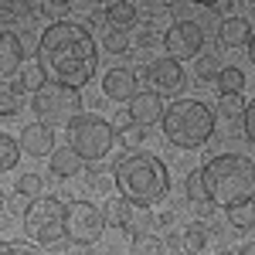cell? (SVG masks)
Here are the masks:
<instances>
[{
    "label": "cell",
    "instance_id": "cell-7",
    "mask_svg": "<svg viewBox=\"0 0 255 255\" xmlns=\"http://www.w3.org/2000/svg\"><path fill=\"white\" fill-rule=\"evenodd\" d=\"M31 109H34V116L38 123L44 126H72L75 119L82 116V96L79 89H65V85H44L38 96L31 99Z\"/></svg>",
    "mask_w": 255,
    "mask_h": 255
},
{
    "label": "cell",
    "instance_id": "cell-16",
    "mask_svg": "<svg viewBox=\"0 0 255 255\" xmlns=\"http://www.w3.org/2000/svg\"><path fill=\"white\" fill-rule=\"evenodd\" d=\"M102 215H106V225H113V228H133V221H136V204L133 201H126L123 194L109 197L106 204H102Z\"/></svg>",
    "mask_w": 255,
    "mask_h": 255
},
{
    "label": "cell",
    "instance_id": "cell-31",
    "mask_svg": "<svg viewBox=\"0 0 255 255\" xmlns=\"http://www.w3.org/2000/svg\"><path fill=\"white\" fill-rule=\"evenodd\" d=\"M225 72V65L215 58V55H204V58H197V79L201 82H218V75Z\"/></svg>",
    "mask_w": 255,
    "mask_h": 255
},
{
    "label": "cell",
    "instance_id": "cell-30",
    "mask_svg": "<svg viewBox=\"0 0 255 255\" xmlns=\"http://www.w3.org/2000/svg\"><path fill=\"white\" fill-rule=\"evenodd\" d=\"M20 82H24V89H27V92H34V96L48 85L44 72L38 68V61H34V65H27V68H20Z\"/></svg>",
    "mask_w": 255,
    "mask_h": 255
},
{
    "label": "cell",
    "instance_id": "cell-27",
    "mask_svg": "<svg viewBox=\"0 0 255 255\" xmlns=\"http://www.w3.org/2000/svg\"><path fill=\"white\" fill-rule=\"evenodd\" d=\"M20 160V143H14V136H0V167L3 170H14V163Z\"/></svg>",
    "mask_w": 255,
    "mask_h": 255
},
{
    "label": "cell",
    "instance_id": "cell-25",
    "mask_svg": "<svg viewBox=\"0 0 255 255\" xmlns=\"http://www.w3.org/2000/svg\"><path fill=\"white\" fill-rule=\"evenodd\" d=\"M228 221H232V228H238V232H249V228H255V201L232 208V211H228Z\"/></svg>",
    "mask_w": 255,
    "mask_h": 255
},
{
    "label": "cell",
    "instance_id": "cell-3",
    "mask_svg": "<svg viewBox=\"0 0 255 255\" xmlns=\"http://www.w3.org/2000/svg\"><path fill=\"white\" fill-rule=\"evenodd\" d=\"M208 197L218 208H238L255 201V160L245 153H218L201 167Z\"/></svg>",
    "mask_w": 255,
    "mask_h": 255
},
{
    "label": "cell",
    "instance_id": "cell-22",
    "mask_svg": "<svg viewBox=\"0 0 255 255\" xmlns=\"http://www.w3.org/2000/svg\"><path fill=\"white\" fill-rule=\"evenodd\" d=\"M24 92H27V89H24V82H20V79H3V89H0V113H3V116L17 113L20 96H24Z\"/></svg>",
    "mask_w": 255,
    "mask_h": 255
},
{
    "label": "cell",
    "instance_id": "cell-39",
    "mask_svg": "<svg viewBox=\"0 0 255 255\" xmlns=\"http://www.w3.org/2000/svg\"><path fill=\"white\" fill-rule=\"evenodd\" d=\"M218 255H228V252H218Z\"/></svg>",
    "mask_w": 255,
    "mask_h": 255
},
{
    "label": "cell",
    "instance_id": "cell-29",
    "mask_svg": "<svg viewBox=\"0 0 255 255\" xmlns=\"http://www.w3.org/2000/svg\"><path fill=\"white\" fill-rule=\"evenodd\" d=\"M116 123H119V126H116V139L123 143V146H139V143H143V133H146V129L133 126L129 119H126V123H123V119H116Z\"/></svg>",
    "mask_w": 255,
    "mask_h": 255
},
{
    "label": "cell",
    "instance_id": "cell-26",
    "mask_svg": "<svg viewBox=\"0 0 255 255\" xmlns=\"http://www.w3.org/2000/svg\"><path fill=\"white\" fill-rule=\"evenodd\" d=\"M218 113H221V116H228V119H245V113H249V102H245V99L242 96H221L218 99Z\"/></svg>",
    "mask_w": 255,
    "mask_h": 255
},
{
    "label": "cell",
    "instance_id": "cell-12",
    "mask_svg": "<svg viewBox=\"0 0 255 255\" xmlns=\"http://www.w3.org/2000/svg\"><path fill=\"white\" fill-rule=\"evenodd\" d=\"M163 116H167L163 99L153 96V92H139V96L126 106V119H129L133 126H139V129H150V126L163 123Z\"/></svg>",
    "mask_w": 255,
    "mask_h": 255
},
{
    "label": "cell",
    "instance_id": "cell-23",
    "mask_svg": "<svg viewBox=\"0 0 255 255\" xmlns=\"http://www.w3.org/2000/svg\"><path fill=\"white\" fill-rule=\"evenodd\" d=\"M242 89H245V72L235 65H225V72L218 75V92L221 96H242Z\"/></svg>",
    "mask_w": 255,
    "mask_h": 255
},
{
    "label": "cell",
    "instance_id": "cell-24",
    "mask_svg": "<svg viewBox=\"0 0 255 255\" xmlns=\"http://www.w3.org/2000/svg\"><path fill=\"white\" fill-rule=\"evenodd\" d=\"M85 184H89L96 194H106V191L116 187V174L106 170V167H99V163H92V167H85Z\"/></svg>",
    "mask_w": 255,
    "mask_h": 255
},
{
    "label": "cell",
    "instance_id": "cell-4",
    "mask_svg": "<svg viewBox=\"0 0 255 255\" xmlns=\"http://www.w3.org/2000/svg\"><path fill=\"white\" fill-rule=\"evenodd\" d=\"M160 126L177 150H197L215 133V109L197 99H177L167 106V116Z\"/></svg>",
    "mask_w": 255,
    "mask_h": 255
},
{
    "label": "cell",
    "instance_id": "cell-10",
    "mask_svg": "<svg viewBox=\"0 0 255 255\" xmlns=\"http://www.w3.org/2000/svg\"><path fill=\"white\" fill-rule=\"evenodd\" d=\"M163 48L167 55L177 61H187V58H197L201 48H204V27L197 20H174L163 34Z\"/></svg>",
    "mask_w": 255,
    "mask_h": 255
},
{
    "label": "cell",
    "instance_id": "cell-9",
    "mask_svg": "<svg viewBox=\"0 0 255 255\" xmlns=\"http://www.w3.org/2000/svg\"><path fill=\"white\" fill-rule=\"evenodd\" d=\"M143 82H146V92L153 96H180L184 92V65L170 55L153 58L150 65H143Z\"/></svg>",
    "mask_w": 255,
    "mask_h": 255
},
{
    "label": "cell",
    "instance_id": "cell-2",
    "mask_svg": "<svg viewBox=\"0 0 255 255\" xmlns=\"http://www.w3.org/2000/svg\"><path fill=\"white\" fill-rule=\"evenodd\" d=\"M116 174V191L126 201H133L136 208H150L167 197L170 191V174H167V163L153 153H123L113 167Z\"/></svg>",
    "mask_w": 255,
    "mask_h": 255
},
{
    "label": "cell",
    "instance_id": "cell-36",
    "mask_svg": "<svg viewBox=\"0 0 255 255\" xmlns=\"http://www.w3.org/2000/svg\"><path fill=\"white\" fill-rule=\"evenodd\" d=\"M157 225H163V228H167V225H174V211H160V215H157Z\"/></svg>",
    "mask_w": 255,
    "mask_h": 255
},
{
    "label": "cell",
    "instance_id": "cell-6",
    "mask_svg": "<svg viewBox=\"0 0 255 255\" xmlns=\"http://www.w3.org/2000/svg\"><path fill=\"white\" fill-rule=\"evenodd\" d=\"M24 232L38 245H58L68 235V204L58 197H38L24 211Z\"/></svg>",
    "mask_w": 255,
    "mask_h": 255
},
{
    "label": "cell",
    "instance_id": "cell-13",
    "mask_svg": "<svg viewBox=\"0 0 255 255\" xmlns=\"http://www.w3.org/2000/svg\"><path fill=\"white\" fill-rule=\"evenodd\" d=\"M208 242H211V228L204 221H191V225H184L180 232L170 235V245H174L177 255H201Z\"/></svg>",
    "mask_w": 255,
    "mask_h": 255
},
{
    "label": "cell",
    "instance_id": "cell-28",
    "mask_svg": "<svg viewBox=\"0 0 255 255\" xmlns=\"http://www.w3.org/2000/svg\"><path fill=\"white\" fill-rule=\"evenodd\" d=\"M102 48H106V51H113V55H126V51H133V38H129V34H123V31H106Z\"/></svg>",
    "mask_w": 255,
    "mask_h": 255
},
{
    "label": "cell",
    "instance_id": "cell-5",
    "mask_svg": "<svg viewBox=\"0 0 255 255\" xmlns=\"http://www.w3.org/2000/svg\"><path fill=\"white\" fill-rule=\"evenodd\" d=\"M113 139H116V129L109 126V119H102L99 113H82V116L68 126V146H72L89 167L109 157Z\"/></svg>",
    "mask_w": 255,
    "mask_h": 255
},
{
    "label": "cell",
    "instance_id": "cell-18",
    "mask_svg": "<svg viewBox=\"0 0 255 255\" xmlns=\"http://www.w3.org/2000/svg\"><path fill=\"white\" fill-rule=\"evenodd\" d=\"M106 24H109V31H123V34H129V31L139 24L136 3H123V0L109 3V7H106Z\"/></svg>",
    "mask_w": 255,
    "mask_h": 255
},
{
    "label": "cell",
    "instance_id": "cell-20",
    "mask_svg": "<svg viewBox=\"0 0 255 255\" xmlns=\"http://www.w3.org/2000/svg\"><path fill=\"white\" fill-rule=\"evenodd\" d=\"M82 163H85V160H82L72 146H61V150L51 153V174L55 177H75L82 170Z\"/></svg>",
    "mask_w": 255,
    "mask_h": 255
},
{
    "label": "cell",
    "instance_id": "cell-34",
    "mask_svg": "<svg viewBox=\"0 0 255 255\" xmlns=\"http://www.w3.org/2000/svg\"><path fill=\"white\" fill-rule=\"evenodd\" d=\"M242 129H245V136L255 143V99L249 102V113H245V119H242Z\"/></svg>",
    "mask_w": 255,
    "mask_h": 255
},
{
    "label": "cell",
    "instance_id": "cell-8",
    "mask_svg": "<svg viewBox=\"0 0 255 255\" xmlns=\"http://www.w3.org/2000/svg\"><path fill=\"white\" fill-rule=\"evenodd\" d=\"M106 232V215L92 201H72L68 204V242L96 245Z\"/></svg>",
    "mask_w": 255,
    "mask_h": 255
},
{
    "label": "cell",
    "instance_id": "cell-38",
    "mask_svg": "<svg viewBox=\"0 0 255 255\" xmlns=\"http://www.w3.org/2000/svg\"><path fill=\"white\" fill-rule=\"evenodd\" d=\"M249 58H252V65H255V34H252V44H249Z\"/></svg>",
    "mask_w": 255,
    "mask_h": 255
},
{
    "label": "cell",
    "instance_id": "cell-15",
    "mask_svg": "<svg viewBox=\"0 0 255 255\" xmlns=\"http://www.w3.org/2000/svg\"><path fill=\"white\" fill-rule=\"evenodd\" d=\"M252 24L245 17H225L221 20V27H218V41L225 44V48H249L252 44Z\"/></svg>",
    "mask_w": 255,
    "mask_h": 255
},
{
    "label": "cell",
    "instance_id": "cell-35",
    "mask_svg": "<svg viewBox=\"0 0 255 255\" xmlns=\"http://www.w3.org/2000/svg\"><path fill=\"white\" fill-rule=\"evenodd\" d=\"M61 255H96V249L92 245H79V242H68Z\"/></svg>",
    "mask_w": 255,
    "mask_h": 255
},
{
    "label": "cell",
    "instance_id": "cell-37",
    "mask_svg": "<svg viewBox=\"0 0 255 255\" xmlns=\"http://www.w3.org/2000/svg\"><path fill=\"white\" fill-rule=\"evenodd\" d=\"M238 255H255V242H245V245L238 249Z\"/></svg>",
    "mask_w": 255,
    "mask_h": 255
},
{
    "label": "cell",
    "instance_id": "cell-11",
    "mask_svg": "<svg viewBox=\"0 0 255 255\" xmlns=\"http://www.w3.org/2000/svg\"><path fill=\"white\" fill-rule=\"evenodd\" d=\"M102 96L113 99V102H133L139 96V79L133 68H126V65H116V68H109L106 75H102Z\"/></svg>",
    "mask_w": 255,
    "mask_h": 255
},
{
    "label": "cell",
    "instance_id": "cell-21",
    "mask_svg": "<svg viewBox=\"0 0 255 255\" xmlns=\"http://www.w3.org/2000/svg\"><path fill=\"white\" fill-rule=\"evenodd\" d=\"M170 242L160 238L157 232H143V235H133L129 238V252L133 255H167Z\"/></svg>",
    "mask_w": 255,
    "mask_h": 255
},
{
    "label": "cell",
    "instance_id": "cell-33",
    "mask_svg": "<svg viewBox=\"0 0 255 255\" xmlns=\"http://www.w3.org/2000/svg\"><path fill=\"white\" fill-rule=\"evenodd\" d=\"M0 255H44V252L34 249V245H24V242H3Z\"/></svg>",
    "mask_w": 255,
    "mask_h": 255
},
{
    "label": "cell",
    "instance_id": "cell-14",
    "mask_svg": "<svg viewBox=\"0 0 255 255\" xmlns=\"http://www.w3.org/2000/svg\"><path fill=\"white\" fill-rule=\"evenodd\" d=\"M20 150L31 153V157H51L55 153V129L44 126V123H27L20 129Z\"/></svg>",
    "mask_w": 255,
    "mask_h": 255
},
{
    "label": "cell",
    "instance_id": "cell-32",
    "mask_svg": "<svg viewBox=\"0 0 255 255\" xmlns=\"http://www.w3.org/2000/svg\"><path fill=\"white\" fill-rule=\"evenodd\" d=\"M41 184H44V177H41V174H24L17 180V194L38 201V197H41Z\"/></svg>",
    "mask_w": 255,
    "mask_h": 255
},
{
    "label": "cell",
    "instance_id": "cell-19",
    "mask_svg": "<svg viewBox=\"0 0 255 255\" xmlns=\"http://www.w3.org/2000/svg\"><path fill=\"white\" fill-rule=\"evenodd\" d=\"M184 191H187V197H191V204H194L197 215H211L215 211V201L208 197V187H204V177H201V170H191L187 174V180H184Z\"/></svg>",
    "mask_w": 255,
    "mask_h": 255
},
{
    "label": "cell",
    "instance_id": "cell-1",
    "mask_svg": "<svg viewBox=\"0 0 255 255\" xmlns=\"http://www.w3.org/2000/svg\"><path fill=\"white\" fill-rule=\"evenodd\" d=\"M38 68L51 85L65 89H82L96 75V38L85 24L75 20H55L41 31V48H38Z\"/></svg>",
    "mask_w": 255,
    "mask_h": 255
},
{
    "label": "cell",
    "instance_id": "cell-17",
    "mask_svg": "<svg viewBox=\"0 0 255 255\" xmlns=\"http://www.w3.org/2000/svg\"><path fill=\"white\" fill-rule=\"evenodd\" d=\"M20 58H24V48H20L17 34H10V27H3V34H0V75L10 79L14 72H20Z\"/></svg>",
    "mask_w": 255,
    "mask_h": 255
}]
</instances>
